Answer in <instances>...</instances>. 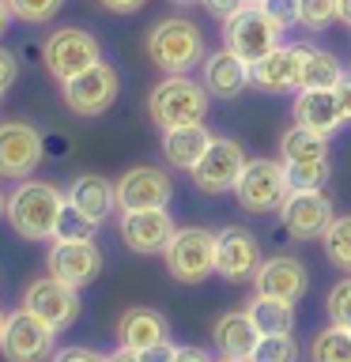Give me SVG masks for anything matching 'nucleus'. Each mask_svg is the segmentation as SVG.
Segmentation results:
<instances>
[{
    "instance_id": "obj_1",
    "label": "nucleus",
    "mask_w": 351,
    "mask_h": 362,
    "mask_svg": "<svg viewBox=\"0 0 351 362\" xmlns=\"http://www.w3.org/2000/svg\"><path fill=\"white\" fill-rule=\"evenodd\" d=\"M68 197L50 181H19L16 189L8 192V211L4 219L16 230L23 242H53L57 234V219H61Z\"/></svg>"
},
{
    "instance_id": "obj_2",
    "label": "nucleus",
    "mask_w": 351,
    "mask_h": 362,
    "mask_svg": "<svg viewBox=\"0 0 351 362\" xmlns=\"http://www.w3.org/2000/svg\"><path fill=\"white\" fill-rule=\"evenodd\" d=\"M147 61L166 76H185L204 64V30L185 16H166L147 30Z\"/></svg>"
},
{
    "instance_id": "obj_3",
    "label": "nucleus",
    "mask_w": 351,
    "mask_h": 362,
    "mask_svg": "<svg viewBox=\"0 0 351 362\" xmlns=\"http://www.w3.org/2000/svg\"><path fill=\"white\" fill-rule=\"evenodd\" d=\"M212 106V95L200 79L189 76H163L147 95V117L155 129H185V124H204Z\"/></svg>"
},
{
    "instance_id": "obj_4",
    "label": "nucleus",
    "mask_w": 351,
    "mask_h": 362,
    "mask_svg": "<svg viewBox=\"0 0 351 362\" xmlns=\"http://www.w3.org/2000/svg\"><path fill=\"white\" fill-rule=\"evenodd\" d=\"M215 253H219V234L208 226H178L174 238L166 245V272L178 283H204L215 276Z\"/></svg>"
},
{
    "instance_id": "obj_5",
    "label": "nucleus",
    "mask_w": 351,
    "mask_h": 362,
    "mask_svg": "<svg viewBox=\"0 0 351 362\" xmlns=\"http://www.w3.org/2000/svg\"><path fill=\"white\" fill-rule=\"evenodd\" d=\"M42 61L53 79L68 83V79H76L79 72H87V68H95L102 61V45L84 27H57L42 42Z\"/></svg>"
},
{
    "instance_id": "obj_6",
    "label": "nucleus",
    "mask_w": 351,
    "mask_h": 362,
    "mask_svg": "<svg viewBox=\"0 0 351 362\" xmlns=\"http://www.w3.org/2000/svg\"><path fill=\"white\" fill-rule=\"evenodd\" d=\"M287 197H291V185L283 177V163H272V158H249L242 177H238V185H234L238 208L249 215L280 211Z\"/></svg>"
},
{
    "instance_id": "obj_7",
    "label": "nucleus",
    "mask_w": 351,
    "mask_h": 362,
    "mask_svg": "<svg viewBox=\"0 0 351 362\" xmlns=\"http://www.w3.org/2000/svg\"><path fill=\"white\" fill-rule=\"evenodd\" d=\"M117 95H121V76L110 61H98L95 68L61 83V98L76 117H98L117 102Z\"/></svg>"
},
{
    "instance_id": "obj_8",
    "label": "nucleus",
    "mask_w": 351,
    "mask_h": 362,
    "mask_svg": "<svg viewBox=\"0 0 351 362\" xmlns=\"http://www.w3.org/2000/svg\"><path fill=\"white\" fill-rule=\"evenodd\" d=\"M280 38H283L280 27L268 19V11L260 4H246L234 19L223 23V45L249 64H257L260 57H268L280 45Z\"/></svg>"
},
{
    "instance_id": "obj_9",
    "label": "nucleus",
    "mask_w": 351,
    "mask_h": 362,
    "mask_svg": "<svg viewBox=\"0 0 351 362\" xmlns=\"http://www.w3.org/2000/svg\"><path fill=\"white\" fill-rule=\"evenodd\" d=\"M53 339L57 332L42 317H34L30 310H11L4 321V336H0V355L8 362H45L53 358Z\"/></svg>"
},
{
    "instance_id": "obj_10",
    "label": "nucleus",
    "mask_w": 351,
    "mask_h": 362,
    "mask_svg": "<svg viewBox=\"0 0 351 362\" xmlns=\"http://www.w3.org/2000/svg\"><path fill=\"white\" fill-rule=\"evenodd\" d=\"M45 158V140L30 121H0V177L27 181Z\"/></svg>"
},
{
    "instance_id": "obj_11",
    "label": "nucleus",
    "mask_w": 351,
    "mask_h": 362,
    "mask_svg": "<svg viewBox=\"0 0 351 362\" xmlns=\"http://www.w3.org/2000/svg\"><path fill=\"white\" fill-rule=\"evenodd\" d=\"M246 147L234 140V136H215L208 155L192 166V185L208 197H219V192H234L238 177L246 170Z\"/></svg>"
},
{
    "instance_id": "obj_12",
    "label": "nucleus",
    "mask_w": 351,
    "mask_h": 362,
    "mask_svg": "<svg viewBox=\"0 0 351 362\" xmlns=\"http://www.w3.org/2000/svg\"><path fill=\"white\" fill-rule=\"evenodd\" d=\"M23 310H30L34 317H42L53 332H64V328L76 325L79 317V287H68V283L45 276L27 283L23 291Z\"/></svg>"
},
{
    "instance_id": "obj_13",
    "label": "nucleus",
    "mask_w": 351,
    "mask_h": 362,
    "mask_svg": "<svg viewBox=\"0 0 351 362\" xmlns=\"http://www.w3.org/2000/svg\"><path fill=\"white\" fill-rule=\"evenodd\" d=\"M336 208L325 192H291L280 208V223L294 242H313V238H325V230L333 226Z\"/></svg>"
},
{
    "instance_id": "obj_14",
    "label": "nucleus",
    "mask_w": 351,
    "mask_h": 362,
    "mask_svg": "<svg viewBox=\"0 0 351 362\" xmlns=\"http://www.w3.org/2000/svg\"><path fill=\"white\" fill-rule=\"evenodd\" d=\"M117 185V211H151L166 208L174 197V181L159 166H132L113 181Z\"/></svg>"
},
{
    "instance_id": "obj_15",
    "label": "nucleus",
    "mask_w": 351,
    "mask_h": 362,
    "mask_svg": "<svg viewBox=\"0 0 351 362\" xmlns=\"http://www.w3.org/2000/svg\"><path fill=\"white\" fill-rule=\"evenodd\" d=\"M45 272L68 287H87L102 276V249L95 242H50Z\"/></svg>"
},
{
    "instance_id": "obj_16",
    "label": "nucleus",
    "mask_w": 351,
    "mask_h": 362,
    "mask_svg": "<svg viewBox=\"0 0 351 362\" xmlns=\"http://www.w3.org/2000/svg\"><path fill=\"white\" fill-rule=\"evenodd\" d=\"M219 234V253H215V276L226 283H249L257 276L260 260V242L246 226H223Z\"/></svg>"
},
{
    "instance_id": "obj_17",
    "label": "nucleus",
    "mask_w": 351,
    "mask_h": 362,
    "mask_svg": "<svg viewBox=\"0 0 351 362\" xmlns=\"http://www.w3.org/2000/svg\"><path fill=\"white\" fill-rule=\"evenodd\" d=\"M306 291H310V272H306V264L291 253L268 257L253 276V294H265V298H280V302L294 305Z\"/></svg>"
},
{
    "instance_id": "obj_18",
    "label": "nucleus",
    "mask_w": 351,
    "mask_h": 362,
    "mask_svg": "<svg viewBox=\"0 0 351 362\" xmlns=\"http://www.w3.org/2000/svg\"><path fill=\"white\" fill-rule=\"evenodd\" d=\"M117 230H121V242L132 253L151 257V253H166V245H170L178 226H174L166 208H151V211H121Z\"/></svg>"
},
{
    "instance_id": "obj_19",
    "label": "nucleus",
    "mask_w": 351,
    "mask_h": 362,
    "mask_svg": "<svg viewBox=\"0 0 351 362\" xmlns=\"http://www.w3.org/2000/svg\"><path fill=\"white\" fill-rule=\"evenodd\" d=\"M200 83L208 87L212 98H238L249 83H253V79H249V61H242L238 53H231L223 45V49H215V53L204 57Z\"/></svg>"
},
{
    "instance_id": "obj_20",
    "label": "nucleus",
    "mask_w": 351,
    "mask_h": 362,
    "mask_svg": "<svg viewBox=\"0 0 351 362\" xmlns=\"http://www.w3.org/2000/svg\"><path fill=\"white\" fill-rule=\"evenodd\" d=\"M299 68H302V45H276L268 57L249 64V79L265 95H283L299 87Z\"/></svg>"
},
{
    "instance_id": "obj_21",
    "label": "nucleus",
    "mask_w": 351,
    "mask_h": 362,
    "mask_svg": "<svg viewBox=\"0 0 351 362\" xmlns=\"http://www.w3.org/2000/svg\"><path fill=\"white\" fill-rule=\"evenodd\" d=\"M257 325L249 321L246 310H234V313H223L219 321L212 325V344L219 351V358H234V362H249L257 347Z\"/></svg>"
},
{
    "instance_id": "obj_22",
    "label": "nucleus",
    "mask_w": 351,
    "mask_h": 362,
    "mask_svg": "<svg viewBox=\"0 0 351 362\" xmlns=\"http://www.w3.org/2000/svg\"><path fill=\"white\" fill-rule=\"evenodd\" d=\"M294 124H302V129H310L313 136H336L344 129V117H340L336 110V95L333 90H299L294 95Z\"/></svg>"
},
{
    "instance_id": "obj_23",
    "label": "nucleus",
    "mask_w": 351,
    "mask_h": 362,
    "mask_svg": "<svg viewBox=\"0 0 351 362\" xmlns=\"http://www.w3.org/2000/svg\"><path fill=\"white\" fill-rule=\"evenodd\" d=\"M170 328L163 321L159 310H147V305H132L117 317V344L132 347V351H147L155 344H166Z\"/></svg>"
},
{
    "instance_id": "obj_24",
    "label": "nucleus",
    "mask_w": 351,
    "mask_h": 362,
    "mask_svg": "<svg viewBox=\"0 0 351 362\" xmlns=\"http://www.w3.org/2000/svg\"><path fill=\"white\" fill-rule=\"evenodd\" d=\"M64 197L72 200L84 215H91L95 223H106L113 215V208H117V185L106 181L102 174H79L72 185H68Z\"/></svg>"
},
{
    "instance_id": "obj_25",
    "label": "nucleus",
    "mask_w": 351,
    "mask_h": 362,
    "mask_svg": "<svg viewBox=\"0 0 351 362\" xmlns=\"http://www.w3.org/2000/svg\"><path fill=\"white\" fill-rule=\"evenodd\" d=\"M212 140H215V136L204 129V124L170 129V132H163V155H166V163L174 166V170H189V174H192V166L208 155Z\"/></svg>"
},
{
    "instance_id": "obj_26",
    "label": "nucleus",
    "mask_w": 351,
    "mask_h": 362,
    "mask_svg": "<svg viewBox=\"0 0 351 362\" xmlns=\"http://www.w3.org/2000/svg\"><path fill=\"white\" fill-rule=\"evenodd\" d=\"M344 64L336 53L317 49V45H302V68H299V90H336L344 79Z\"/></svg>"
},
{
    "instance_id": "obj_27",
    "label": "nucleus",
    "mask_w": 351,
    "mask_h": 362,
    "mask_svg": "<svg viewBox=\"0 0 351 362\" xmlns=\"http://www.w3.org/2000/svg\"><path fill=\"white\" fill-rule=\"evenodd\" d=\"M246 313H249V321L257 325L260 336H291L294 332V305L291 302L253 294V302L246 305Z\"/></svg>"
},
{
    "instance_id": "obj_28",
    "label": "nucleus",
    "mask_w": 351,
    "mask_h": 362,
    "mask_svg": "<svg viewBox=\"0 0 351 362\" xmlns=\"http://www.w3.org/2000/svg\"><path fill=\"white\" fill-rule=\"evenodd\" d=\"M283 177L291 192H321L333 177V166L328 158H294V163H283Z\"/></svg>"
},
{
    "instance_id": "obj_29",
    "label": "nucleus",
    "mask_w": 351,
    "mask_h": 362,
    "mask_svg": "<svg viewBox=\"0 0 351 362\" xmlns=\"http://www.w3.org/2000/svg\"><path fill=\"white\" fill-rule=\"evenodd\" d=\"M280 155H283V163H294V158H328V140L313 136L302 124H291L280 136Z\"/></svg>"
},
{
    "instance_id": "obj_30",
    "label": "nucleus",
    "mask_w": 351,
    "mask_h": 362,
    "mask_svg": "<svg viewBox=\"0 0 351 362\" xmlns=\"http://www.w3.org/2000/svg\"><path fill=\"white\" fill-rule=\"evenodd\" d=\"M310 362H351V332L328 325L310 339Z\"/></svg>"
},
{
    "instance_id": "obj_31",
    "label": "nucleus",
    "mask_w": 351,
    "mask_h": 362,
    "mask_svg": "<svg viewBox=\"0 0 351 362\" xmlns=\"http://www.w3.org/2000/svg\"><path fill=\"white\" fill-rule=\"evenodd\" d=\"M328 264H336L340 272H351V215H336L333 226L321 238Z\"/></svg>"
},
{
    "instance_id": "obj_32",
    "label": "nucleus",
    "mask_w": 351,
    "mask_h": 362,
    "mask_svg": "<svg viewBox=\"0 0 351 362\" xmlns=\"http://www.w3.org/2000/svg\"><path fill=\"white\" fill-rule=\"evenodd\" d=\"M98 226L102 223H95L91 215H84L72 200H68L64 211H61V219H57V234L53 238H57V242H95Z\"/></svg>"
},
{
    "instance_id": "obj_33",
    "label": "nucleus",
    "mask_w": 351,
    "mask_h": 362,
    "mask_svg": "<svg viewBox=\"0 0 351 362\" xmlns=\"http://www.w3.org/2000/svg\"><path fill=\"white\" fill-rule=\"evenodd\" d=\"M333 23H340V0H299V27L321 34Z\"/></svg>"
},
{
    "instance_id": "obj_34",
    "label": "nucleus",
    "mask_w": 351,
    "mask_h": 362,
    "mask_svg": "<svg viewBox=\"0 0 351 362\" xmlns=\"http://www.w3.org/2000/svg\"><path fill=\"white\" fill-rule=\"evenodd\" d=\"M249 362H299V344L294 336H260Z\"/></svg>"
},
{
    "instance_id": "obj_35",
    "label": "nucleus",
    "mask_w": 351,
    "mask_h": 362,
    "mask_svg": "<svg viewBox=\"0 0 351 362\" xmlns=\"http://www.w3.org/2000/svg\"><path fill=\"white\" fill-rule=\"evenodd\" d=\"M325 313H328V325L351 332V276L333 283V291H328V298H325Z\"/></svg>"
},
{
    "instance_id": "obj_36",
    "label": "nucleus",
    "mask_w": 351,
    "mask_h": 362,
    "mask_svg": "<svg viewBox=\"0 0 351 362\" xmlns=\"http://www.w3.org/2000/svg\"><path fill=\"white\" fill-rule=\"evenodd\" d=\"M11 16L19 23H30V27H38V23H50L57 11L64 8V0H8Z\"/></svg>"
},
{
    "instance_id": "obj_37",
    "label": "nucleus",
    "mask_w": 351,
    "mask_h": 362,
    "mask_svg": "<svg viewBox=\"0 0 351 362\" xmlns=\"http://www.w3.org/2000/svg\"><path fill=\"white\" fill-rule=\"evenodd\" d=\"M260 8L268 11V19L280 27V34H287L291 27H299V0H265Z\"/></svg>"
},
{
    "instance_id": "obj_38",
    "label": "nucleus",
    "mask_w": 351,
    "mask_h": 362,
    "mask_svg": "<svg viewBox=\"0 0 351 362\" xmlns=\"http://www.w3.org/2000/svg\"><path fill=\"white\" fill-rule=\"evenodd\" d=\"M50 362H110V355L91 351V347H61V351H53Z\"/></svg>"
},
{
    "instance_id": "obj_39",
    "label": "nucleus",
    "mask_w": 351,
    "mask_h": 362,
    "mask_svg": "<svg viewBox=\"0 0 351 362\" xmlns=\"http://www.w3.org/2000/svg\"><path fill=\"white\" fill-rule=\"evenodd\" d=\"M204 4V11H208V16H215L219 23H226V19H234L238 11L246 8V0H200Z\"/></svg>"
},
{
    "instance_id": "obj_40",
    "label": "nucleus",
    "mask_w": 351,
    "mask_h": 362,
    "mask_svg": "<svg viewBox=\"0 0 351 362\" xmlns=\"http://www.w3.org/2000/svg\"><path fill=\"white\" fill-rule=\"evenodd\" d=\"M16 76H19V61L0 45V90H8L11 83H16Z\"/></svg>"
},
{
    "instance_id": "obj_41",
    "label": "nucleus",
    "mask_w": 351,
    "mask_h": 362,
    "mask_svg": "<svg viewBox=\"0 0 351 362\" xmlns=\"http://www.w3.org/2000/svg\"><path fill=\"white\" fill-rule=\"evenodd\" d=\"M333 95H336V110H340V117H344V124H351V72L340 79V87Z\"/></svg>"
},
{
    "instance_id": "obj_42",
    "label": "nucleus",
    "mask_w": 351,
    "mask_h": 362,
    "mask_svg": "<svg viewBox=\"0 0 351 362\" xmlns=\"http://www.w3.org/2000/svg\"><path fill=\"white\" fill-rule=\"evenodd\" d=\"M106 11H113V16H132V11L147 8V0H98Z\"/></svg>"
},
{
    "instance_id": "obj_43",
    "label": "nucleus",
    "mask_w": 351,
    "mask_h": 362,
    "mask_svg": "<svg viewBox=\"0 0 351 362\" xmlns=\"http://www.w3.org/2000/svg\"><path fill=\"white\" fill-rule=\"evenodd\" d=\"M174 351H178V347L166 339V344H155V347L140 351V358H144V362H174Z\"/></svg>"
},
{
    "instance_id": "obj_44",
    "label": "nucleus",
    "mask_w": 351,
    "mask_h": 362,
    "mask_svg": "<svg viewBox=\"0 0 351 362\" xmlns=\"http://www.w3.org/2000/svg\"><path fill=\"white\" fill-rule=\"evenodd\" d=\"M174 362H215L204 347H192V344H185V347H178L174 351Z\"/></svg>"
},
{
    "instance_id": "obj_45",
    "label": "nucleus",
    "mask_w": 351,
    "mask_h": 362,
    "mask_svg": "<svg viewBox=\"0 0 351 362\" xmlns=\"http://www.w3.org/2000/svg\"><path fill=\"white\" fill-rule=\"evenodd\" d=\"M110 362H144V358H140V351H132V347H117L110 355Z\"/></svg>"
},
{
    "instance_id": "obj_46",
    "label": "nucleus",
    "mask_w": 351,
    "mask_h": 362,
    "mask_svg": "<svg viewBox=\"0 0 351 362\" xmlns=\"http://www.w3.org/2000/svg\"><path fill=\"white\" fill-rule=\"evenodd\" d=\"M11 19H16V16H11L8 0H0V38H4V34H8V27H11Z\"/></svg>"
},
{
    "instance_id": "obj_47",
    "label": "nucleus",
    "mask_w": 351,
    "mask_h": 362,
    "mask_svg": "<svg viewBox=\"0 0 351 362\" xmlns=\"http://www.w3.org/2000/svg\"><path fill=\"white\" fill-rule=\"evenodd\" d=\"M340 23L351 27V0H340Z\"/></svg>"
},
{
    "instance_id": "obj_48",
    "label": "nucleus",
    "mask_w": 351,
    "mask_h": 362,
    "mask_svg": "<svg viewBox=\"0 0 351 362\" xmlns=\"http://www.w3.org/2000/svg\"><path fill=\"white\" fill-rule=\"evenodd\" d=\"M4 211H8V192H4V185H0V219H4Z\"/></svg>"
},
{
    "instance_id": "obj_49",
    "label": "nucleus",
    "mask_w": 351,
    "mask_h": 362,
    "mask_svg": "<svg viewBox=\"0 0 351 362\" xmlns=\"http://www.w3.org/2000/svg\"><path fill=\"white\" fill-rule=\"evenodd\" d=\"M174 4H181V8H185V4H200V0H174Z\"/></svg>"
},
{
    "instance_id": "obj_50",
    "label": "nucleus",
    "mask_w": 351,
    "mask_h": 362,
    "mask_svg": "<svg viewBox=\"0 0 351 362\" xmlns=\"http://www.w3.org/2000/svg\"><path fill=\"white\" fill-rule=\"evenodd\" d=\"M4 321H8V313H0V336H4Z\"/></svg>"
},
{
    "instance_id": "obj_51",
    "label": "nucleus",
    "mask_w": 351,
    "mask_h": 362,
    "mask_svg": "<svg viewBox=\"0 0 351 362\" xmlns=\"http://www.w3.org/2000/svg\"><path fill=\"white\" fill-rule=\"evenodd\" d=\"M246 4H265V0H246Z\"/></svg>"
},
{
    "instance_id": "obj_52",
    "label": "nucleus",
    "mask_w": 351,
    "mask_h": 362,
    "mask_svg": "<svg viewBox=\"0 0 351 362\" xmlns=\"http://www.w3.org/2000/svg\"><path fill=\"white\" fill-rule=\"evenodd\" d=\"M219 362H234V358H219Z\"/></svg>"
},
{
    "instance_id": "obj_53",
    "label": "nucleus",
    "mask_w": 351,
    "mask_h": 362,
    "mask_svg": "<svg viewBox=\"0 0 351 362\" xmlns=\"http://www.w3.org/2000/svg\"><path fill=\"white\" fill-rule=\"evenodd\" d=\"M0 102H4V90H0Z\"/></svg>"
}]
</instances>
